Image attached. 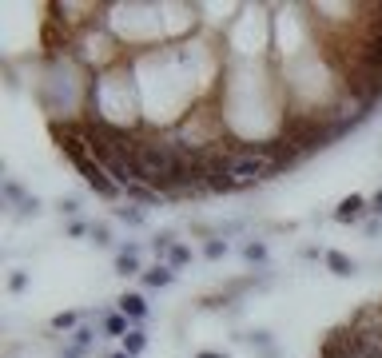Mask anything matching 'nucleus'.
Returning a JSON list of instances; mask_svg holds the SVG:
<instances>
[{
  "label": "nucleus",
  "mask_w": 382,
  "mask_h": 358,
  "mask_svg": "<svg viewBox=\"0 0 382 358\" xmlns=\"http://www.w3.org/2000/svg\"><path fill=\"white\" fill-rule=\"evenodd\" d=\"M76 172L84 175V184L92 187V191H96L100 199H120V195H123V187L116 184V179H111V175L104 172V167H100V160H96V156H92L88 163H80Z\"/></svg>",
  "instance_id": "nucleus-1"
},
{
  "label": "nucleus",
  "mask_w": 382,
  "mask_h": 358,
  "mask_svg": "<svg viewBox=\"0 0 382 358\" xmlns=\"http://www.w3.org/2000/svg\"><path fill=\"white\" fill-rule=\"evenodd\" d=\"M116 303H120V315H123L128 322H136V326H139V322L148 319V298L139 295V291H123Z\"/></svg>",
  "instance_id": "nucleus-2"
},
{
  "label": "nucleus",
  "mask_w": 382,
  "mask_h": 358,
  "mask_svg": "<svg viewBox=\"0 0 382 358\" xmlns=\"http://www.w3.org/2000/svg\"><path fill=\"white\" fill-rule=\"evenodd\" d=\"M370 211V199H362V195H346L339 207H334V223H358L362 215Z\"/></svg>",
  "instance_id": "nucleus-3"
},
{
  "label": "nucleus",
  "mask_w": 382,
  "mask_h": 358,
  "mask_svg": "<svg viewBox=\"0 0 382 358\" xmlns=\"http://www.w3.org/2000/svg\"><path fill=\"white\" fill-rule=\"evenodd\" d=\"M139 271H144V267H139V247H136V243H128V247L116 255V275L128 279V275H139Z\"/></svg>",
  "instance_id": "nucleus-4"
},
{
  "label": "nucleus",
  "mask_w": 382,
  "mask_h": 358,
  "mask_svg": "<svg viewBox=\"0 0 382 358\" xmlns=\"http://www.w3.org/2000/svg\"><path fill=\"white\" fill-rule=\"evenodd\" d=\"M172 283H175V267H168V263H156V267H148V271H144V287H151V291L172 287Z\"/></svg>",
  "instance_id": "nucleus-5"
},
{
  "label": "nucleus",
  "mask_w": 382,
  "mask_h": 358,
  "mask_svg": "<svg viewBox=\"0 0 382 358\" xmlns=\"http://www.w3.org/2000/svg\"><path fill=\"white\" fill-rule=\"evenodd\" d=\"M123 199H132V203H160L163 195L151 184H128L123 187Z\"/></svg>",
  "instance_id": "nucleus-6"
},
{
  "label": "nucleus",
  "mask_w": 382,
  "mask_h": 358,
  "mask_svg": "<svg viewBox=\"0 0 382 358\" xmlns=\"http://www.w3.org/2000/svg\"><path fill=\"white\" fill-rule=\"evenodd\" d=\"M123 343V354H132V358H139L144 350H148V334H144V326H132V331L120 338Z\"/></svg>",
  "instance_id": "nucleus-7"
},
{
  "label": "nucleus",
  "mask_w": 382,
  "mask_h": 358,
  "mask_svg": "<svg viewBox=\"0 0 382 358\" xmlns=\"http://www.w3.org/2000/svg\"><path fill=\"white\" fill-rule=\"evenodd\" d=\"M322 263H327V267H331L334 275H355V259H350V255H343V251H327V255H322Z\"/></svg>",
  "instance_id": "nucleus-8"
},
{
  "label": "nucleus",
  "mask_w": 382,
  "mask_h": 358,
  "mask_svg": "<svg viewBox=\"0 0 382 358\" xmlns=\"http://www.w3.org/2000/svg\"><path fill=\"white\" fill-rule=\"evenodd\" d=\"M100 326H104V334H111V338H123V334L132 331L123 315H104V319H100Z\"/></svg>",
  "instance_id": "nucleus-9"
},
{
  "label": "nucleus",
  "mask_w": 382,
  "mask_h": 358,
  "mask_svg": "<svg viewBox=\"0 0 382 358\" xmlns=\"http://www.w3.org/2000/svg\"><path fill=\"white\" fill-rule=\"evenodd\" d=\"M116 219H120V223H132V227H139V223H144V211H139L136 203H123V207H116Z\"/></svg>",
  "instance_id": "nucleus-10"
},
{
  "label": "nucleus",
  "mask_w": 382,
  "mask_h": 358,
  "mask_svg": "<svg viewBox=\"0 0 382 358\" xmlns=\"http://www.w3.org/2000/svg\"><path fill=\"white\" fill-rule=\"evenodd\" d=\"M163 263H168V267H184V263H191V251H187L184 243H175V247L168 251V259H163Z\"/></svg>",
  "instance_id": "nucleus-11"
},
{
  "label": "nucleus",
  "mask_w": 382,
  "mask_h": 358,
  "mask_svg": "<svg viewBox=\"0 0 382 358\" xmlns=\"http://www.w3.org/2000/svg\"><path fill=\"white\" fill-rule=\"evenodd\" d=\"M96 338H100V334L92 331V326H80V331L72 334V346H80V350H88V346L96 343Z\"/></svg>",
  "instance_id": "nucleus-12"
},
{
  "label": "nucleus",
  "mask_w": 382,
  "mask_h": 358,
  "mask_svg": "<svg viewBox=\"0 0 382 358\" xmlns=\"http://www.w3.org/2000/svg\"><path fill=\"white\" fill-rule=\"evenodd\" d=\"M88 235H92V243H96V247H108V243H111L108 223H92V231H88Z\"/></svg>",
  "instance_id": "nucleus-13"
},
{
  "label": "nucleus",
  "mask_w": 382,
  "mask_h": 358,
  "mask_svg": "<svg viewBox=\"0 0 382 358\" xmlns=\"http://www.w3.org/2000/svg\"><path fill=\"white\" fill-rule=\"evenodd\" d=\"M76 319H80V315L64 310V315H56V319H52V331H72V326H76Z\"/></svg>",
  "instance_id": "nucleus-14"
},
{
  "label": "nucleus",
  "mask_w": 382,
  "mask_h": 358,
  "mask_svg": "<svg viewBox=\"0 0 382 358\" xmlns=\"http://www.w3.org/2000/svg\"><path fill=\"white\" fill-rule=\"evenodd\" d=\"M203 255H207V259H223V255H227V243H223V239H207Z\"/></svg>",
  "instance_id": "nucleus-15"
},
{
  "label": "nucleus",
  "mask_w": 382,
  "mask_h": 358,
  "mask_svg": "<svg viewBox=\"0 0 382 358\" xmlns=\"http://www.w3.org/2000/svg\"><path fill=\"white\" fill-rule=\"evenodd\" d=\"M243 255H247V263H263L267 259V247H263V243H247Z\"/></svg>",
  "instance_id": "nucleus-16"
},
{
  "label": "nucleus",
  "mask_w": 382,
  "mask_h": 358,
  "mask_svg": "<svg viewBox=\"0 0 382 358\" xmlns=\"http://www.w3.org/2000/svg\"><path fill=\"white\" fill-rule=\"evenodd\" d=\"M8 287H13V291H25V287H28V275L25 271H13V275H8Z\"/></svg>",
  "instance_id": "nucleus-17"
},
{
  "label": "nucleus",
  "mask_w": 382,
  "mask_h": 358,
  "mask_svg": "<svg viewBox=\"0 0 382 358\" xmlns=\"http://www.w3.org/2000/svg\"><path fill=\"white\" fill-rule=\"evenodd\" d=\"M251 343L263 346V350H271V334H267V331H255V334H251Z\"/></svg>",
  "instance_id": "nucleus-18"
},
{
  "label": "nucleus",
  "mask_w": 382,
  "mask_h": 358,
  "mask_svg": "<svg viewBox=\"0 0 382 358\" xmlns=\"http://www.w3.org/2000/svg\"><path fill=\"white\" fill-rule=\"evenodd\" d=\"M84 231H92L88 223H80V219H72V223H68V235H72V239H80V235H84Z\"/></svg>",
  "instance_id": "nucleus-19"
},
{
  "label": "nucleus",
  "mask_w": 382,
  "mask_h": 358,
  "mask_svg": "<svg viewBox=\"0 0 382 358\" xmlns=\"http://www.w3.org/2000/svg\"><path fill=\"white\" fill-rule=\"evenodd\" d=\"M60 211H64V215H76V211H80V203H76V199H60Z\"/></svg>",
  "instance_id": "nucleus-20"
},
{
  "label": "nucleus",
  "mask_w": 382,
  "mask_h": 358,
  "mask_svg": "<svg viewBox=\"0 0 382 358\" xmlns=\"http://www.w3.org/2000/svg\"><path fill=\"white\" fill-rule=\"evenodd\" d=\"M370 211H374V215H382V191H378V195H370Z\"/></svg>",
  "instance_id": "nucleus-21"
},
{
  "label": "nucleus",
  "mask_w": 382,
  "mask_h": 358,
  "mask_svg": "<svg viewBox=\"0 0 382 358\" xmlns=\"http://www.w3.org/2000/svg\"><path fill=\"white\" fill-rule=\"evenodd\" d=\"M196 358H227V354H215V350H199Z\"/></svg>",
  "instance_id": "nucleus-22"
},
{
  "label": "nucleus",
  "mask_w": 382,
  "mask_h": 358,
  "mask_svg": "<svg viewBox=\"0 0 382 358\" xmlns=\"http://www.w3.org/2000/svg\"><path fill=\"white\" fill-rule=\"evenodd\" d=\"M108 358H132V354H123V350H116V354H108Z\"/></svg>",
  "instance_id": "nucleus-23"
}]
</instances>
